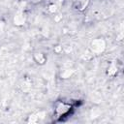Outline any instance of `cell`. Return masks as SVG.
I'll return each mask as SVG.
<instances>
[{
	"label": "cell",
	"mask_w": 124,
	"mask_h": 124,
	"mask_svg": "<svg viewBox=\"0 0 124 124\" xmlns=\"http://www.w3.org/2000/svg\"><path fill=\"white\" fill-rule=\"evenodd\" d=\"M73 105L65 102V101H58L55 103L54 106V117L56 120H60L63 117H66L70 114L73 109Z\"/></svg>",
	"instance_id": "6da1fadb"
},
{
	"label": "cell",
	"mask_w": 124,
	"mask_h": 124,
	"mask_svg": "<svg viewBox=\"0 0 124 124\" xmlns=\"http://www.w3.org/2000/svg\"><path fill=\"white\" fill-rule=\"evenodd\" d=\"M107 47V43L103 38H96L93 39L89 45V48L92 53L95 55H100L102 54Z\"/></svg>",
	"instance_id": "7a4b0ae2"
},
{
	"label": "cell",
	"mask_w": 124,
	"mask_h": 124,
	"mask_svg": "<svg viewBox=\"0 0 124 124\" xmlns=\"http://www.w3.org/2000/svg\"><path fill=\"white\" fill-rule=\"evenodd\" d=\"M13 22L16 26H23L26 22V16L22 10H19L16 12L13 18Z\"/></svg>",
	"instance_id": "3957f363"
},
{
	"label": "cell",
	"mask_w": 124,
	"mask_h": 124,
	"mask_svg": "<svg viewBox=\"0 0 124 124\" xmlns=\"http://www.w3.org/2000/svg\"><path fill=\"white\" fill-rule=\"evenodd\" d=\"M32 56H33V60L36 62V64H38L40 66L45 65L47 61V56L46 55V53H44L43 51H40V50L34 51Z\"/></svg>",
	"instance_id": "277c9868"
},
{
	"label": "cell",
	"mask_w": 124,
	"mask_h": 124,
	"mask_svg": "<svg viewBox=\"0 0 124 124\" xmlns=\"http://www.w3.org/2000/svg\"><path fill=\"white\" fill-rule=\"evenodd\" d=\"M89 2L90 0H75L73 3V8L78 12H82L88 7Z\"/></svg>",
	"instance_id": "5b68a950"
},
{
	"label": "cell",
	"mask_w": 124,
	"mask_h": 124,
	"mask_svg": "<svg viewBox=\"0 0 124 124\" xmlns=\"http://www.w3.org/2000/svg\"><path fill=\"white\" fill-rule=\"evenodd\" d=\"M117 72H118V67H117V65H116L114 62H111V63L109 64V66L108 67V71H107L108 75L109 77L113 78L114 76H116Z\"/></svg>",
	"instance_id": "8992f818"
},
{
	"label": "cell",
	"mask_w": 124,
	"mask_h": 124,
	"mask_svg": "<svg viewBox=\"0 0 124 124\" xmlns=\"http://www.w3.org/2000/svg\"><path fill=\"white\" fill-rule=\"evenodd\" d=\"M74 72L75 71L73 69H65L61 73V78H69L72 77V75L74 74Z\"/></svg>",
	"instance_id": "52a82bcc"
},
{
	"label": "cell",
	"mask_w": 124,
	"mask_h": 124,
	"mask_svg": "<svg viewBox=\"0 0 124 124\" xmlns=\"http://www.w3.org/2000/svg\"><path fill=\"white\" fill-rule=\"evenodd\" d=\"M47 12L49 13V14H54V13H56L57 12V6L54 4V3H51V4H49L48 6H47Z\"/></svg>",
	"instance_id": "ba28073f"
},
{
	"label": "cell",
	"mask_w": 124,
	"mask_h": 124,
	"mask_svg": "<svg viewBox=\"0 0 124 124\" xmlns=\"http://www.w3.org/2000/svg\"><path fill=\"white\" fill-rule=\"evenodd\" d=\"M53 51L56 53V54H61L62 51H63V46H60V45H57L53 47Z\"/></svg>",
	"instance_id": "9c48e42d"
},
{
	"label": "cell",
	"mask_w": 124,
	"mask_h": 124,
	"mask_svg": "<svg viewBox=\"0 0 124 124\" xmlns=\"http://www.w3.org/2000/svg\"><path fill=\"white\" fill-rule=\"evenodd\" d=\"M43 0H30V2L32 3V4H38V3H40V2H42Z\"/></svg>",
	"instance_id": "30bf717a"
}]
</instances>
